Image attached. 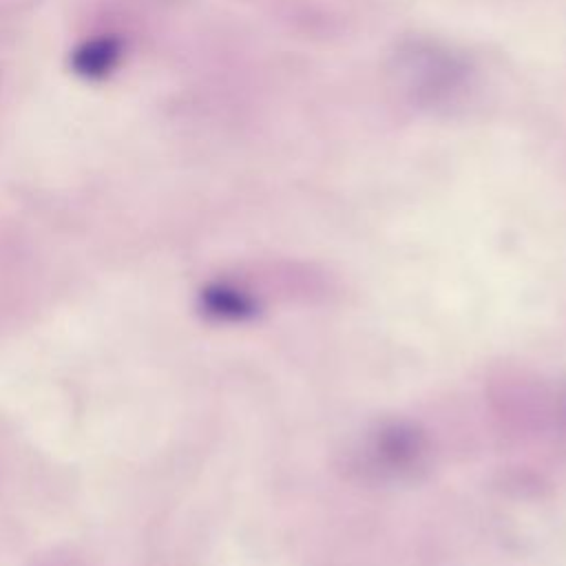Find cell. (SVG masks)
I'll return each instance as SVG.
<instances>
[{"label": "cell", "mask_w": 566, "mask_h": 566, "mask_svg": "<svg viewBox=\"0 0 566 566\" xmlns=\"http://www.w3.org/2000/svg\"><path fill=\"white\" fill-rule=\"evenodd\" d=\"M122 42L113 35H102V38H95V40H88L84 42L75 53H73V69L75 73L84 75V77H91V80H97V77H104L106 73H111L119 57H122Z\"/></svg>", "instance_id": "1"}]
</instances>
